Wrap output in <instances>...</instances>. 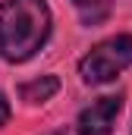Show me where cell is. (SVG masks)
Returning <instances> with one entry per match:
<instances>
[{
    "mask_svg": "<svg viewBox=\"0 0 132 135\" xmlns=\"http://www.w3.org/2000/svg\"><path fill=\"white\" fill-rule=\"evenodd\" d=\"M54 13L47 0H0V57L10 66L29 63L50 41Z\"/></svg>",
    "mask_w": 132,
    "mask_h": 135,
    "instance_id": "1",
    "label": "cell"
},
{
    "mask_svg": "<svg viewBox=\"0 0 132 135\" xmlns=\"http://www.w3.org/2000/svg\"><path fill=\"white\" fill-rule=\"evenodd\" d=\"M132 66V35L120 32L98 41L82 60H79V79L91 88L107 85V82H116L126 69Z\"/></svg>",
    "mask_w": 132,
    "mask_h": 135,
    "instance_id": "2",
    "label": "cell"
},
{
    "mask_svg": "<svg viewBox=\"0 0 132 135\" xmlns=\"http://www.w3.org/2000/svg\"><path fill=\"white\" fill-rule=\"evenodd\" d=\"M120 110H123V91L95 98L88 107L79 110V116H76V135H113Z\"/></svg>",
    "mask_w": 132,
    "mask_h": 135,
    "instance_id": "3",
    "label": "cell"
},
{
    "mask_svg": "<svg viewBox=\"0 0 132 135\" xmlns=\"http://www.w3.org/2000/svg\"><path fill=\"white\" fill-rule=\"evenodd\" d=\"M57 91H60V75H54V72H44V75L29 79V82H22V85H19V98L29 104V107L47 104Z\"/></svg>",
    "mask_w": 132,
    "mask_h": 135,
    "instance_id": "4",
    "label": "cell"
},
{
    "mask_svg": "<svg viewBox=\"0 0 132 135\" xmlns=\"http://www.w3.org/2000/svg\"><path fill=\"white\" fill-rule=\"evenodd\" d=\"M85 28H98L113 16V0H69Z\"/></svg>",
    "mask_w": 132,
    "mask_h": 135,
    "instance_id": "5",
    "label": "cell"
},
{
    "mask_svg": "<svg viewBox=\"0 0 132 135\" xmlns=\"http://www.w3.org/2000/svg\"><path fill=\"white\" fill-rule=\"evenodd\" d=\"M10 116H13V107H10V101H6V94L0 91V129L10 123Z\"/></svg>",
    "mask_w": 132,
    "mask_h": 135,
    "instance_id": "6",
    "label": "cell"
},
{
    "mask_svg": "<svg viewBox=\"0 0 132 135\" xmlns=\"http://www.w3.org/2000/svg\"><path fill=\"white\" fill-rule=\"evenodd\" d=\"M47 135H69L66 129H54V132H47Z\"/></svg>",
    "mask_w": 132,
    "mask_h": 135,
    "instance_id": "7",
    "label": "cell"
}]
</instances>
